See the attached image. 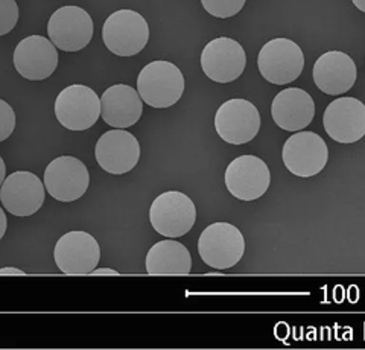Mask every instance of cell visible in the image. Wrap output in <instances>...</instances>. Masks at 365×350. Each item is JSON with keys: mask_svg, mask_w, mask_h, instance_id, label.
Masks as SVG:
<instances>
[{"mask_svg": "<svg viewBox=\"0 0 365 350\" xmlns=\"http://www.w3.org/2000/svg\"><path fill=\"white\" fill-rule=\"evenodd\" d=\"M150 221L153 229L165 238H180L192 230L197 221V207L182 192L168 190L151 205Z\"/></svg>", "mask_w": 365, "mask_h": 350, "instance_id": "4", "label": "cell"}, {"mask_svg": "<svg viewBox=\"0 0 365 350\" xmlns=\"http://www.w3.org/2000/svg\"><path fill=\"white\" fill-rule=\"evenodd\" d=\"M91 274H95V276H106V274L118 276L119 273L116 269H111V268H95L93 271H91Z\"/></svg>", "mask_w": 365, "mask_h": 350, "instance_id": "27", "label": "cell"}, {"mask_svg": "<svg viewBox=\"0 0 365 350\" xmlns=\"http://www.w3.org/2000/svg\"><path fill=\"white\" fill-rule=\"evenodd\" d=\"M55 116L67 130L86 131L101 116V98L87 86H68L55 99Z\"/></svg>", "mask_w": 365, "mask_h": 350, "instance_id": "6", "label": "cell"}, {"mask_svg": "<svg viewBox=\"0 0 365 350\" xmlns=\"http://www.w3.org/2000/svg\"><path fill=\"white\" fill-rule=\"evenodd\" d=\"M5 177H6V166H5V162L2 157H0V186H2Z\"/></svg>", "mask_w": 365, "mask_h": 350, "instance_id": "28", "label": "cell"}, {"mask_svg": "<svg viewBox=\"0 0 365 350\" xmlns=\"http://www.w3.org/2000/svg\"><path fill=\"white\" fill-rule=\"evenodd\" d=\"M137 92L150 107L169 108L178 103L185 92V76L173 63L153 61L140 71Z\"/></svg>", "mask_w": 365, "mask_h": 350, "instance_id": "1", "label": "cell"}, {"mask_svg": "<svg viewBox=\"0 0 365 350\" xmlns=\"http://www.w3.org/2000/svg\"><path fill=\"white\" fill-rule=\"evenodd\" d=\"M55 264L67 276L91 274L101 261V247L87 232L75 230L63 235L53 250Z\"/></svg>", "mask_w": 365, "mask_h": 350, "instance_id": "8", "label": "cell"}, {"mask_svg": "<svg viewBox=\"0 0 365 350\" xmlns=\"http://www.w3.org/2000/svg\"><path fill=\"white\" fill-rule=\"evenodd\" d=\"M225 187L242 201H255L265 195L271 185L268 165L256 155H239L227 166L224 175Z\"/></svg>", "mask_w": 365, "mask_h": 350, "instance_id": "12", "label": "cell"}, {"mask_svg": "<svg viewBox=\"0 0 365 350\" xmlns=\"http://www.w3.org/2000/svg\"><path fill=\"white\" fill-rule=\"evenodd\" d=\"M282 159L291 174L311 178L326 168L329 148L322 135L317 133L295 131L283 145Z\"/></svg>", "mask_w": 365, "mask_h": 350, "instance_id": "7", "label": "cell"}, {"mask_svg": "<svg viewBox=\"0 0 365 350\" xmlns=\"http://www.w3.org/2000/svg\"><path fill=\"white\" fill-rule=\"evenodd\" d=\"M353 5H355L359 11H362V13H365V0H351Z\"/></svg>", "mask_w": 365, "mask_h": 350, "instance_id": "29", "label": "cell"}, {"mask_svg": "<svg viewBox=\"0 0 365 350\" xmlns=\"http://www.w3.org/2000/svg\"><path fill=\"white\" fill-rule=\"evenodd\" d=\"M146 273L151 276H187L192 271V257L178 241H160L146 254Z\"/></svg>", "mask_w": 365, "mask_h": 350, "instance_id": "21", "label": "cell"}, {"mask_svg": "<svg viewBox=\"0 0 365 350\" xmlns=\"http://www.w3.org/2000/svg\"><path fill=\"white\" fill-rule=\"evenodd\" d=\"M46 198L41 180L29 171H17L5 177L0 186V202L14 217H31L37 213Z\"/></svg>", "mask_w": 365, "mask_h": 350, "instance_id": "15", "label": "cell"}, {"mask_svg": "<svg viewBox=\"0 0 365 350\" xmlns=\"http://www.w3.org/2000/svg\"><path fill=\"white\" fill-rule=\"evenodd\" d=\"M6 227H8V220H6V215H5V210L0 207V240H2L5 236Z\"/></svg>", "mask_w": 365, "mask_h": 350, "instance_id": "26", "label": "cell"}, {"mask_svg": "<svg viewBox=\"0 0 365 350\" xmlns=\"http://www.w3.org/2000/svg\"><path fill=\"white\" fill-rule=\"evenodd\" d=\"M16 71L29 81H43L56 71L58 52L55 44L43 36L23 38L14 51Z\"/></svg>", "mask_w": 365, "mask_h": 350, "instance_id": "17", "label": "cell"}, {"mask_svg": "<svg viewBox=\"0 0 365 350\" xmlns=\"http://www.w3.org/2000/svg\"><path fill=\"white\" fill-rule=\"evenodd\" d=\"M259 110L247 99H228L215 115V130L230 145H245L260 130Z\"/></svg>", "mask_w": 365, "mask_h": 350, "instance_id": "10", "label": "cell"}, {"mask_svg": "<svg viewBox=\"0 0 365 350\" xmlns=\"http://www.w3.org/2000/svg\"><path fill=\"white\" fill-rule=\"evenodd\" d=\"M198 253L215 269L232 268L245 253L244 235L233 224L213 222L200 236Z\"/></svg>", "mask_w": 365, "mask_h": 350, "instance_id": "3", "label": "cell"}, {"mask_svg": "<svg viewBox=\"0 0 365 350\" xmlns=\"http://www.w3.org/2000/svg\"><path fill=\"white\" fill-rule=\"evenodd\" d=\"M143 101L137 90L127 84L108 87L101 96V116L113 128H128L139 122Z\"/></svg>", "mask_w": 365, "mask_h": 350, "instance_id": "19", "label": "cell"}, {"mask_svg": "<svg viewBox=\"0 0 365 350\" xmlns=\"http://www.w3.org/2000/svg\"><path fill=\"white\" fill-rule=\"evenodd\" d=\"M49 40L64 52H78L93 38V20L86 9L67 5L56 9L48 21Z\"/></svg>", "mask_w": 365, "mask_h": 350, "instance_id": "11", "label": "cell"}, {"mask_svg": "<svg viewBox=\"0 0 365 350\" xmlns=\"http://www.w3.org/2000/svg\"><path fill=\"white\" fill-rule=\"evenodd\" d=\"M314 81L315 86L326 95H342L356 83V64L351 56L339 52L330 51L323 53L314 64Z\"/></svg>", "mask_w": 365, "mask_h": 350, "instance_id": "18", "label": "cell"}, {"mask_svg": "<svg viewBox=\"0 0 365 350\" xmlns=\"http://www.w3.org/2000/svg\"><path fill=\"white\" fill-rule=\"evenodd\" d=\"M43 183L46 192L61 202L81 198L90 185L87 166L73 155H60L44 169Z\"/></svg>", "mask_w": 365, "mask_h": 350, "instance_id": "9", "label": "cell"}, {"mask_svg": "<svg viewBox=\"0 0 365 350\" xmlns=\"http://www.w3.org/2000/svg\"><path fill=\"white\" fill-rule=\"evenodd\" d=\"M271 116L276 125L284 131H302L314 120L315 103L304 90L291 87L274 98Z\"/></svg>", "mask_w": 365, "mask_h": 350, "instance_id": "20", "label": "cell"}, {"mask_svg": "<svg viewBox=\"0 0 365 350\" xmlns=\"http://www.w3.org/2000/svg\"><path fill=\"white\" fill-rule=\"evenodd\" d=\"M16 130V113L6 101L0 99V142L6 140Z\"/></svg>", "mask_w": 365, "mask_h": 350, "instance_id": "24", "label": "cell"}, {"mask_svg": "<svg viewBox=\"0 0 365 350\" xmlns=\"http://www.w3.org/2000/svg\"><path fill=\"white\" fill-rule=\"evenodd\" d=\"M0 276H25V271L14 267H6L0 268Z\"/></svg>", "mask_w": 365, "mask_h": 350, "instance_id": "25", "label": "cell"}, {"mask_svg": "<svg viewBox=\"0 0 365 350\" xmlns=\"http://www.w3.org/2000/svg\"><path fill=\"white\" fill-rule=\"evenodd\" d=\"M98 165L113 175L127 174L140 160V143L125 128L104 133L95 146Z\"/></svg>", "mask_w": 365, "mask_h": 350, "instance_id": "14", "label": "cell"}, {"mask_svg": "<svg viewBox=\"0 0 365 350\" xmlns=\"http://www.w3.org/2000/svg\"><path fill=\"white\" fill-rule=\"evenodd\" d=\"M102 40L118 56L140 53L150 41V26L145 17L133 9H119L107 17L102 26Z\"/></svg>", "mask_w": 365, "mask_h": 350, "instance_id": "2", "label": "cell"}, {"mask_svg": "<svg viewBox=\"0 0 365 350\" xmlns=\"http://www.w3.org/2000/svg\"><path fill=\"white\" fill-rule=\"evenodd\" d=\"M19 21L16 0H0V37L13 31Z\"/></svg>", "mask_w": 365, "mask_h": 350, "instance_id": "23", "label": "cell"}, {"mask_svg": "<svg viewBox=\"0 0 365 350\" xmlns=\"http://www.w3.org/2000/svg\"><path fill=\"white\" fill-rule=\"evenodd\" d=\"M247 0H201L202 8L213 17L230 19L241 13Z\"/></svg>", "mask_w": 365, "mask_h": 350, "instance_id": "22", "label": "cell"}, {"mask_svg": "<svg viewBox=\"0 0 365 350\" xmlns=\"http://www.w3.org/2000/svg\"><path fill=\"white\" fill-rule=\"evenodd\" d=\"M257 66L260 75L271 84L284 86L295 81L303 72L304 55L302 48L289 38H274L262 46Z\"/></svg>", "mask_w": 365, "mask_h": 350, "instance_id": "5", "label": "cell"}, {"mask_svg": "<svg viewBox=\"0 0 365 350\" xmlns=\"http://www.w3.org/2000/svg\"><path fill=\"white\" fill-rule=\"evenodd\" d=\"M323 125L330 139L355 143L365 135V104L356 98H338L324 111Z\"/></svg>", "mask_w": 365, "mask_h": 350, "instance_id": "16", "label": "cell"}, {"mask_svg": "<svg viewBox=\"0 0 365 350\" xmlns=\"http://www.w3.org/2000/svg\"><path fill=\"white\" fill-rule=\"evenodd\" d=\"M247 55L236 40L218 37L205 44L201 52V69L212 81L227 84L245 71Z\"/></svg>", "mask_w": 365, "mask_h": 350, "instance_id": "13", "label": "cell"}]
</instances>
